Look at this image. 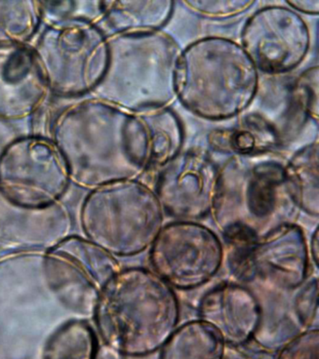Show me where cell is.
Masks as SVG:
<instances>
[{"label": "cell", "mask_w": 319, "mask_h": 359, "mask_svg": "<svg viewBox=\"0 0 319 359\" xmlns=\"http://www.w3.org/2000/svg\"><path fill=\"white\" fill-rule=\"evenodd\" d=\"M50 135L71 182L81 188L135 180L150 170L149 132L142 112L92 98L60 111Z\"/></svg>", "instance_id": "obj_1"}, {"label": "cell", "mask_w": 319, "mask_h": 359, "mask_svg": "<svg viewBox=\"0 0 319 359\" xmlns=\"http://www.w3.org/2000/svg\"><path fill=\"white\" fill-rule=\"evenodd\" d=\"M100 337L128 358L161 350L180 320L172 286L144 268L120 269L102 289L93 314Z\"/></svg>", "instance_id": "obj_2"}, {"label": "cell", "mask_w": 319, "mask_h": 359, "mask_svg": "<svg viewBox=\"0 0 319 359\" xmlns=\"http://www.w3.org/2000/svg\"><path fill=\"white\" fill-rule=\"evenodd\" d=\"M259 76L242 45L222 36L198 39L179 55L175 95L203 119H231L250 106Z\"/></svg>", "instance_id": "obj_3"}, {"label": "cell", "mask_w": 319, "mask_h": 359, "mask_svg": "<svg viewBox=\"0 0 319 359\" xmlns=\"http://www.w3.org/2000/svg\"><path fill=\"white\" fill-rule=\"evenodd\" d=\"M109 62L95 98L130 112L166 107L176 97L179 48L161 31L108 36Z\"/></svg>", "instance_id": "obj_4"}, {"label": "cell", "mask_w": 319, "mask_h": 359, "mask_svg": "<svg viewBox=\"0 0 319 359\" xmlns=\"http://www.w3.org/2000/svg\"><path fill=\"white\" fill-rule=\"evenodd\" d=\"M268 154L231 156L221 168L212 212L221 230L242 226L262 237L295 223L299 210L288 194L285 165Z\"/></svg>", "instance_id": "obj_5"}, {"label": "cell", "mask_w": 319, "mask_h": 359, "mask_svg": "<svg viewBox=\"0 0 319 359\" xmlns=\"http://www.w3.org/2000/svg\"><path fill=\"white\" fill-rule=\"evenodd\" d=\"M163 212L155 191L135 179L91 190L80 218L92 243L113 257H133L152 246L163 227Z\"/></svg>", "instance_id": "obj_6"}, {"label": "cell", "mask_w": 319, "mask_h": 359, "mask_svg": "<svg viewBox=\"0 0 319 359\" xmlns=\"http://www.w3.org/2000/svg\"><path fill=\"white\" fill-rule=\"evenodd\" d=\"M49 91L63 98L92 94L104 77L108 36L99 25L64 20L47 25L33 48Z\"/></svg>", "instance_id": "obj_7"}, {"label": "cell", "mask_w": 319, "mask_h": 359, "mask_svg": "<svg viewBox=\"0 0 319 359\" xmlns=\"http://www.w3.org/2000/svg\"><path fill=\"white\" fill-rule=\"evenodd\" d=\"M71 182L66 163L49 137H18L0 153V195L18 209H49Z\"/></svg>", "instance_id": "obj_8"}, {"label": "cell", "mask_w": 319, "mask_h": 359, "mask_svg": "<svg viewBox=\"0 0 319 359\" xmlns=\"http://www.w3.org/2000/svg\"><path fill=\"white\" fill-rule=\"evenodd\" d=\"M119 271L113 255L80 237L58 241L41 261L44 283L53 296L82 316H93L102 289Z\"/></svg>", "instance_id": "obj_9"}, {"label": "cell", "mask_w": 319, "mask_h": 359, "mask_svg": "<svg viewBox=\"0 0 319 359\" xmlns=\"http://www.w3.org/2000/svg\"><path fill=\"white\" fill-rule=\"evenodd\" d=\"M150 263L172 287L190 290L217 276L223 265L220 238L209 227L193 221L167 224L151 246Z\"/></svg>", "instance_id": "obj_10"}, {"label": "cell", "mask_w": 319, "mask_h": 359, "mask_svg": "<svg viewBox=\"0 0 319 359\" xmlns=\"http://www.w3.org/2000/svg\"><path fill=\"white\" fill-rule=\"evenodd\" d=\"M242 47L257 70L284 74L304 62L310 49L306 22L292 8L268 6L246 20Z\"/></svg>", "instance_id": "obj_11"}, {"label": "cell", "mask_w": 319, "mask_h": 359, "mask_svg": "<svg viewBox=\"0 0 319 359\" xmlns=\"http://www.w3.org/2000/svg\"><path fill=\"white\" fill-rule=\"evenodd\" d=\"M219 176L208 151L189 149L159 170L155 193L167 215L180 221L198 220L214 210Z\"/></svg>", "instance_id": "obj_12"}, {"label": "cell", "mask_w": 319, "mask_h": 359, "mask_svg": "<svg viewBox=\"0 0 319 359\" xmlns=\"http://www.w3.org/2000/svg\"><path fill=\"white\" fill-rule=\"evenodd\" d=\"M49 92L33 48L0 45V121L19 122L34 116Z\"/></svg>", "instance_id": "obj_13"}, {"label": "cell", "mask_w": 319, "mask_h": 359, "mask_svg": "<svg viewBox=\"0 0 319 359\" xmlns=\"http://www.w3.org/2000/svg\"><path fill=\"white\" fill-rule=\"evenodd\" d=\"M253 280L271 287L294 289L309 274V251L304 230L295 223L282 224L259 238L251 255Z\"/></svg>", "instance_id": "obj_14"}, {"label": "cell", "mask_w": 319, "mask_h": 359, "mask_svg": "<svg viewBox=\"0 0 319 359\" xmlns=\"http://www.w3.org/2000/svg\"><path fill=\"white\" fill-rule=\"evenodd\" d=\"M198 317L222 336L226 344L253 341L262 325V307L253 292L239 283H223L204 294Z\"/></svg>", "instance_id": "obj_15"}, {"label": "cell", "mask_w": 319, "mask_h": 359, "mask_svg": "<svg viewBox=\"0 0 319 359\" xmlns=\"http://www.w3.org/2000/svg\"><path fill=\"white\" fill-rule=\"evenodd\" d=\"M280 129L257 112L243 115L231 128L210 132L208 144L231 156H254L271 153L283 144Z\"/></svg>", "instance_id": "obj_16"}, {"label": "cell", "mask_w": 319, "mask_h": 359, "mask_svg": "<svg viewBox=\"0 0 319 359\" xmlns=\"http://www.w3.org/2000/svg\"><path fill=\"white\" fill-rule=\"evenodd\" d=\"M173 1H102L100 21L111 36L161 31L175 11Z\"/></svg>", "instance_id": "obj_17"}, {"label": "cell", "mask_w": 319, "mask_h": 359, "mask_svg": "<svg viewBox=\"0 0 319 359\" xmlns=\"http://www.w3.org/2000/svg\"><path fill=\"white\" fill-rule=\"evenodd\" d=\"M226 345L208 323L190 321L176 328L161 348V359H224Z\"/></svg>", "instance_id": "obj_18"}, {"label": "cell", "mask_w": 319, "mask_h": 359, "mask_svg": "<svg viewBox=\"0 0 319 359\" xmlns=\"http://www.w3.org/2000/svg\"><path fill=\"white\" fill-rule=\"evenodd\" d=\"M285 184L299 210L318 217L319 212L318 142L309 143L285 165Z\"/></svg>", "instance_id": "obj_19"}, {"label": "cell", "mask_w": 319, "mask_h": 359, "mask_svg": "<svg viewBox=\"0 0 319 359\" xmlns=\"http://www.w3.org/2000/svg\"><path fill=\"white\" fill-rule=\"evenodd\" d=\"M140 112L149 132L150 170L161 168L181 153L184 137L183 125L175 112L168 107Z\"/></svg>", "instance_id": "obj_20"}, {"label": "cell", "mask_w": 319, "mask_h": 359, "mask_svg": "<svg viewBox=\"0 0 319 359\" xmlns=\"http://www.w3.org/2000/svg\"><path fill=\"white\" fill-rule=\"evenodd\" d=\"M99 341L93 328L83 320L64 323L44 344L43 359H97Z\"/></svg>", "instance_id": "obj_21"}, {"label": "cell", "mask_w": 319, "mask_h": 359, "mask_svg": "<svg viewBox=\"0 0 319 359\" xmlns=\"http://www.w3.org/2000/svg\"><path fill=\"white\" fill-rule=\"evenodd\" d=\"M308 120L318 122V67H311L294 81L290 91L283 142L297 135Z\"/></svg>", "instance_id": "obj_22"}, {"label": "cell", "mask_w": 319, "mask_h": 359, "mask_svg": "<svg viewBox=\"0 0 319 359\" xmlns=\"http://www.w3.org/2000/svg\"><path fill=\"white\" fill-rule=\"evenodd\" d=\"M43 22L40 1H0V45H26Z\"/></svg>", "instance_id": "obj_23"}, {"label": "cell", "mask_w": 319, "mask_h": 359, "mask_svg": "<svg viewBox=\"0 0 319 359\" xmlns=\"http://www.w3.org/2000/svg\"><path fill=\"white\" fill-rule=\"evenodd\" d=\"M43 22L47 25L64 20L95 22L102 17V1H40Z\"/></svg>", "instance_id": "obj_24"}, {"label": "cell", "mask_w": 319, "mask_h": 359, "mask_svg": "<svg viewBox=\"0 0 319 359\" xmlns=\"http://www.w3.org/2000/svg\"><path fill=\"white\" fill-rule=\"evenodd\" d=\"M276 359H319L318 328L294 337L280 349Z\"/></svg>", "instance_id": "obj_25"}, {"label": "cell", "mask_w": 319, "mask_h": 359, "mask_svg": "<svg viewBox=\"0 0 319 359\" xmlns=\"http://www.w3.org/2000/svg\"><path fill=\"white\" fill-rule=\"evenodd\" d=\"M294 309L301 327H312L318 311V283L316 278L305 283L304 287L297 294Z\"/></svg>", "instance_id": "obj_26"}, {"label": "cell", "mask_w": 319, "mask_h": 359, "mask_svg": "<svg viewBox=\"0 0 319 359\" xmlns=\"http://www.w3.org/2000/svg\"><path fill=\"white\" fill-rule=\"evenodd\" d=\"M254 1H184L190 10L201 16L211 18H226L238 15L249 10Z\"/></svg>", "instance_id": "obj_27"}, {"label": "cell", "mask_w": 319, "mask_h": 359, "mask_svg": "<svg viewBox=\"0 0 319 359\" xmlns=\"http://www.w3.org/2000/svg\"><path fill=\"white\" fill-rule=\"evenodd\" d=\"M288 6L292 7V10L301 11L302 13L315 14L319 13L318 0H308V1H287Z\"/></svg>", "instance_id": "obj_28"}, {"label": "cell", "mask_w": 319, "mask_h": 359, "mask_svg": "<svg viewBox=\"0 0 319 359\" xmlns=\"http://www.w3.org/2000/svg\"><path fill=\"white\" fill-rule=\"evenodd\" d=\"M311 251H312V258L315 265H318V229H316L312 237V244H311Z\"/></svg>", "instance_id": "obj_29"}]
</instances>
